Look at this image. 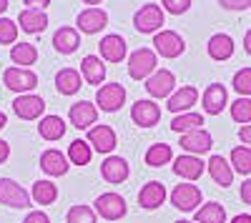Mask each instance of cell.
Listing matches in <instances>:
<instances>
[{"label": "cell", "mask_w": 251, "mask_h": 223, "mask_svg": "<svg viewBox=\"0 0 251 223\" xmlns=\"http://www.w3.org/2000/svg\"><path fill=\"white\" fill-rule=\"evenodd\" d=\"M158 58H156V50L151 48H138L128 55V75L133 80H143V78H151L158 68Z\"/></svg>", "instance_id": "cell-1"}, {"label": "cell", "mask_w": 251, "mask_h": 223, "mask_svg": "<svg viewBox=\"0 0 251 223\" xmlns=\"http://www.w3.org/2000/svg\"><path fill=\"white\" fill-rule=\"evenodd\" d=\"M163 20H166V15H163V8L161 5H156V3H146V5H141L138 10H136V15H133V25H136V30L138 33H158L161 30V25H163Z\"/></svg>", "instance_id": "cell-2"}, {"label": "cell", "mask_w": 251, "mask_h": 223, "mask_svg": "<svg viewBox=\"0 0 251 223\" xmlns=\"http://www.w3.org/2000/svg\"><path fill=\"white\" fill-rule=\"evenodd\" d=\"M201 201H203V193L199 186L194 183H178L174 191H171V203L183 211V213H191V211H199L201 208Z\"/></svg>", "instance_id": "cell-3"}, {"label": "cell", "mask_w": 251, "mask_h": 223, "mask_svg": "<svg viewBox=\"0 0 251 223\" xmlns=\"http://www.w3.org/2000/svg\"><path fill=\"white\" fill-rule=\"evenodd\" d=\"M96 213L106 221H121L126 213H128V206H126V198L121 193H100L96 198Z\"/></svg>", "instance_id": "cell-4"}, {"label": "cell", "mask_w": 251, "mask_h": 223, "mask_svg": "<svg viewBox=\"0 0 251 223\" xmlns=\"http://www.w3.org/2000/svg\"><path fill=\"white\" fill-rule=\"evenodd\" d=\"M126 103V88L121 83H106L100 86L98 93H96V106L106 113H116L121 111Z\"/></svg>", "instance_id": "cell-5"}, {"label": "cell", "mask_w": 251, "mask_h": 223, "mask_svg": "<svg viewBox=\"0 0 251 223\" xmlns=\"http://www.w3.org/2000/svg\"><path fill=\"white\" fill-rule=\"evenodd\" d=\"M3 83L13 90V93H20V95H25V93H30L35 86H38V75L33 73V70H28V68H8L5 73H3Z\"/></svg>", "instance_id": "cell-6"}, {"label": "cell", "mask_w": 251, "mask_h": 223, "mask_svg": "<svg viewBox=\"0 0 251 223\" xmlns=\"http://www.w3.org/2000/svg\"><path fill=\"white\" fill-rule=\"evenodd\" d=\"M153 45H156V55L161 58H178L186 50L183 38L176 30H158L153 35Z\"/></svg>", "instance_id": "cell-7"}, {"label": "cell", "mask_w": 251, "mask_h": 223, "mask_svg": "<svg viewBox=\"0 0 251 223\" xmlns=\"http://www.w3.org/2000/svg\"><path fill=\"white\" fill-rule=\"evenodd\" d=\"M0 203L8 208H28L30 196L23 186H18L13 178H0Z\"/></svg>", "instance_id": "cell-8"}, {"label": "cell", "mask_w": 251, "mask_h": 223, "mask_svg": "<svg viewBox=\"0 0 251 223\" xmlns=\"http://www.w3.org/2000/svg\"><path fill=\"white\" fill-rule=\"evenodd\" d=\"M106 25H108V13L100 10V8H86V10H80L78 18H75L78 33H86V35H96Z\"/></svg>", "instance_id": "cell-9"}, {"label": "cell", "mask_w": 251, "mask_h": 223, "mask_svg": "<svg viewBox=\"0 0 251 223\" xmlns=\"http://www.w3.org/2000/svg\"><path fill=\"white\" fill-rule=\"evenodd\" d=\"M176 88V75L166 68H158L151 78H146V90H149L151 98H169Z\"/></svg>", "instance_id": "cell-10"}, {"label": "cell", "mask_w": 251, "mask_h": 223, "mask_svg": "<svg viewBox=\"0 0 251 223\" xmlns=\"http://www.w3.org/2000/svg\"><path fill=\"white\" fill-rule=\"evenodd\" d=\"M178 146L188 156H203V153L211 151L214 138H211V133H208L206 128H199V131H191V133H183L181 140H178Z\"/></svg>", "instance_id": "cell-11"}, {"label": "cell", "mask_w": 251, "mask_h": 223, "mask_svg": "<svg viewBox=\"0 0 251 223\" xmlns=\"http://www.w3.org/2000/svg\"><path fill=\"white\" fill-rule=\"evenodd\" d=\"M128 173H131V166L128 160L121 158V156H106V160L100 163V176L106 183H123V180H128Z\"/></svg>", "instance_id": "cell-12"}, {"label": "cell", "mask_w": 251, "mask_h": 223, "mask_svg": "<svg viewBox=\"0 0 251 223\" xmlns=\"http://www.w3.org/2000/svg\"><path fill=\"white\" fill-rule=\"evenodd\" d=\"M13 111L18 118H23V120H35L43 115L46 111V100L40 98V95H33V93H25V95H18L13 100Z\"/></svg>", "instance_id": "cell-13"}, {"label": "cell", "mask_w": 251, "mask_h": 223, "mask_svg": "<svg viewBox=\"0 0 251 223\" xmlns=\"http://www.w3.org/2000/svg\"><path fill=\"white\" fill-rule=\"evenodd\" d=\"M199 100V90L194 86H181L176 88L171 95H169V103H166V108H169L174 115H181V113H188Z\"/></svg>", "instance_id": "cell-14"}, {"label": "cell", "mask_w": 251, "mask_h": 223, "mask_svg": "<svg viewBox=\"0 0 251 223\" xmlns=\"http://www.w3.org/2000/svg\"><path fill=\"white\" fill-rule=\"evenodd\" d=\"M68 118H71L73 128H78V131H91L93 123L98 120V108L91 103V100H78L75 106H71Z\"/></svg>", "instance_id": "cell-15"}, {"label": "cell", "mask_w": 251, "mask_h": 223, "mask_svg": "<svg viewBox=\"0 0 251 223\" xmlns=\"http://www.w3.org/2000/svg\"><path fill=\"white\" fill-rule=\"evenodd\" d=\"M131 118H133L136 126L151 128L161 120V108L156 106V100H136L131 106Z\"/></svg>", "instance_id": "cell-16"}, {"label": "cell", "mask_w": 251, "mask_h": 223, "mask_svg": "<svg viewBox=\"0 0 251 223\" xmlns=\"http://www.w3.org/2000/svg\"><path fill=\"white\" fill-rule=\"evenodd\" d=\"M68 168H71L68 156L55 151V148H48V151H43V156H40V171H43L46 176H53V178L66 176Z\"/></svg>", "instance_id": "cell-17"}, {"label": "cell", "mask_w": 251, "mask_h": 223, "mask_svg": "<svg viewBox=\"0 0 251 223\" xmlns=\"http://www.w3.org/2000/svg\"><path fill=\"white\" fill-rule=\"evenodd\" d=\"M88 143L96 153H111L118 143V138H116V131L111 126H93L88 131Z\"/></svg>", "instance_id": "cell-18"}, {"label": "cell", "mask_w": 251, "mask_h": 223, "mask_svg": "<svg viewBox=\"0 0 251 223\" xmlns=\"http://www.w3.org/2000/svg\"><path fill=\"white\" fill-rule=\"evenodd\" d=\"M100 58L108 60V63H121V60L126 58V53H128V45H126V38L118 35V33H111L100 40Z\"/></svg>", "instance_id": "cell-19"}, {"label": "cell", "mask_w": 251, "mask_h": 223, "mask_svg": "<svg viewBox=\"0 0 251 223\" xmlns=\"http://www.w3.org/2000/svg\"><path fill=\"white\" fill-rule=\"evenodd\" d=\"M53 48H55V53H60V55L75 53V50L80 48V33H78V28H73V25L58 28L55 35H53Z\"/></svg>", "instance_id": "cell-20"}, {"label": "cell", "mask_w": 251, "mask_h": 223, "mask_svg": "<svg viewBox=\"0 0 251 223\" xmlns=\"http://www.w3.org/2000/svg\"><path fill=\"white\" fill-rule=\"evenodd\" d=\"M206 168H208V176H211V180L216 186L228 188L234 183V168H231V163H228L224 156H211L208 163H206Z\"/></svg>", "instance_id": "cell-21"}, {"label": "cell", "mask_w": 251, "mask_h": 223, "mask_svg": "<svg viewBox=\"0 0 251 223\" xmlns=\"http://www.w3.org/2000/svg\"><path fill=\"white\" fill-rule=\"evenodd\" d=\"M203 111L208 115H219L226 106H228V93L221 83H211L206 90H203Z\"/></svg>", "instance_id": "cell-22"}, {"label": "cell", "mask_w": 251, "mask_h": 223, "mask_svg": "<svg viewBox=\"0 0 251 223\" xmlns=\"http://www.w3.org/2000/svg\"><path fill=\"white\" fill-rule=\"evenodd\" d=\"M203 168H206V163H203L199 156H188V153H183V156H178V158L174 160V173L181 176V178H186V180H196V178H201V176H203Z\"/></svg>", "instance_id": "cell-23"}, {"label": "cell", "mask_w": 251, "mask_h": 223, "mask_svg": "<svg viewBox=\"0 0 251 223\" xmlns=\"http://www.w3.org/2000/svg\"><path fill=\"white\" fill-rule=\"evenodd\" d=\"M166 196H169V193H166L163 183H158V180H149V183L141 188V193H138V206L146 208V211H153V208L163 206Z\"/></svg>", "instance_id": "cell-24"}, {"label": "cell", "mask_w": 251, "mask_h": 223, "mask_svg": "<svg viewBox=\"0 0 251 223\" xmlns=\"http://www.w3.org/2000/svg\"><path fill=\"white\" fill-rule=\"evenodd\" d=\"M83 88V75L75 68H60L55 73V90L60 95H75Z\"/></svg>", "instance_id": "cell-25"}, {"label": "cell", "mask_w": 251, "mask_h": 223, "mask_svg": "<svg viewBox=\"0 0 251 223\" xmlns=\"http://www.w3.org/2000/svg\"><path fill=\"white\" fill-rule=\"evenodd\" d=\"M80 75L88 86H103V80H106V66H103L100 58L86 55L80 60Z\"/></svg>", "instance_id": "cell-26"}, {"label": "cell", "mask_w": 251, "mask_h": 223, "mask_svg": "<svg viewBox=\"0 0 251 223\" xmlns=\"http://www.w3.org/2000/svg\"><path fill=\"white\" fill-rule=\"evenodd\" d=\"M208 55H211L214 60H219V63H224V60H228L234 55V38L226 35V33H216L208 38V45H206Z\"/></svg>", "instance_id": "cell-27"}, {"label": "cell", "mask_w": 251, "mask_h": 223, "mask_svg": "<svg viewBox=\"0 0 251 223\" xmlns=\"http://www.w3.org/2000/svg\"><path fill=\"white\" fill-rule=\"evenodd\" d=\"M18 25L23 28L25 33H43L48 28V15H46V10L25 8V10H20V15H18Z\"/></svg>", "instance_id": "cell-28"}, {"label": "cell", "mask_w": 251, "mask_h": 223, "mask_svg": "<svg viewBox=\"0 0 251 223\" xmlns=\"http://www.w3.org/2000/svg\"><path fill=\"white\" fill-rule=\"evenodd\" d=\"M38 133H40V138H43V140H60L63 135H66V120L58 118V115L40 118Z\"/></svg>", "instance_id": "cell-29"}, {"label": "cell", "mask_w": 251, "mask_h": 223, "mask_svg": "<svg viewBox=\"0 0 251 223\" xmlns=\"http://www.w3.org/2000/svg\"><path fill=\"white\" fill-rule=\"evenodd\" d=\"M203 126V115L201 113H194V111H188V113H181V115H174L171 120V131L174 133H191V131H199Z\"/></svg>", "instance_id": "cell-30"}, {"label": "cell", "mask_w": 251, "mask_h": 223, "mask_svg": "<svg viewBox=\"0 0 251 223\" xmlns=\"http://www.w3.org/2000/svg\"><path fill=\"white\" fill-rule=\"evenodd\" d=\"M30 196L38 206H50L58 198V186L50 183V180H35L33 188H30Z\"/></svg>", "instance_id": "cell-31"}, {"label": "cell", "mask_w": 251, "mask_h": 223, "mask_svg": "<svg viewBox=\"0 0 251 223\" xmlns=\"http://www.w3.org/2000/svg\"><path fill=\"white\" fill-rule=\"evenodd\" d=\"M68 160L73 166H88L91 163V158H93V148H91V143L88 140H73V143L68 146Z\"/></svg>", "instance_id": "cell-32"}, {"label": "cell", "mask_w": 251, "mask_h": 223, "mask_svg": "<svg viewBox=\"0 0 251 223\" xmlns=\"http://www.w3.org/2000/svg\"><path fill=\"white\" fill-rule=\"evenodd\" d=\"M196 223H226V208L216 201H208L196 211Z\"/></svg>", "instance_id": "cell-33"}, {"label": "cell", "mask_w": 251, "mask_h": 223, "mask_svg": "<svg viewBox=\"0 0 251 223\" xmlns=\"http://www.w3.org/2000/svg\"><path fill=\"white\" fill-rule=\"evenodd\" d=\"M10 60H13L18 68L33 66L35 60H38V50H35V45H30V43H15V45L10 48Z\"/></svg>", "instance_id": "cell-34"}, {"label": "cell", "mask_w": 251, "mask_h": 223, "mask_svg": "<svg viewBox=\"0 0 251 223\" xmlns=\"http://www.w3.org/2000/svg\"><path fill=\"white\" fill-rule=\"evenodd\" d=\"M171 158H174V151H171L169 143H156V146H151L149 151H146V166L161 168V166L169 163Z\"/></svg>", "instance_id": "cell-35"}, {"label": "cell", "mask_w": 251, "mask_h": 223, "mask_svg": "<svg viewBox=\"0 0 251 223\" xmlns=\"http://www.w3.org/2000/svg\"><path fill=\"white\" fill-rule=\"evenodd\" d=\"M231 168L241 176H251V148L249 146H236L231 151Z\"/></svg>", "instance_id": "cell-36"}, {"label": "cell", "mask_w": 251, "mask_h": 223, "mask_svg": "<svg viewBox=\"0 0 251 223\" xmlns=\"http://www.w3.org/2000/svg\"><path fill=\"white\" fill-rule=\"evenodd\" d=\"M231 118L241 126L251 123V98H236L231 103Z\"/></svg>", "instance_id": "cell-37"}, {"label": "cell", "mask_w": 251, "mask_h": 223, "mask_svg": "<svg viewBox=\"0 0 251 223\" xmlns=\"http://www.w3.org/2000/svg\"><path fill=\"white\" fill-rule=\"evenodd\" d=\"M234 90L241 95V98H251V68H241L234 73Z\"/></svg>", "instance_id": "cell-38"}, {"label": "cell", "mask_w": 251, "mask_h": 223, "mask_svg": "<svg viewBox=\"0 0 251 223\" xmlns=\"http://www.w3.org/2000/svg\"><path fill=\"white\" fill-rule=\"evenodd\" d=\"M68 223H98L96 221V211L91 206H73L66 216Z\"/></svg>", "instance_id": "cell-39"}, {"label": "cell", "mask_w": 251, "mask_h": 223, "mask_svg": "<svg viewBox=\"0 0 251 223\" xmlns=\"http://www.w3.org/2000/svg\"><path fill=\"white\" fill-rule=\"evenodd\" d=\"M15 38H18V25H15V20L0 18V43H3V45H10V43H15Z\"/></svg>", "instance_id": "cell-40"}, {"label": "cell", "mask_w": 251, "mask_h": 223, "mask_svg": "<svg viewBox=\"0 0 251 223\" xmlns=\"http://www.w3.org/2000/svg\"><path fill=\"white\" fill-rule=\"evenodd\" d=\"M161 5L171 15H183L188 8H191V0H161Z\"/></svg>", "instance_id": "cell-41"}, {"label": "cell", "mask_w": 251, "mask_h": 223, "mask_svg": "<svg viewBox=\"0 0 251 223\" xmlns=\"http://www.w3.org/2000/svg\"><path fill=\"white\" fill-rule=\"evenodd\" d=\"M219 5L226 8V10H236V13H241V10L251 8V0H219Z\"/></svg>", "instance_id": "cell-42"}, {"label": "cell", "mask_w": 251, "mask_h": 223, "mask_svg": "<svg viewBox=\"0 0 251 223\" xmlns=\"http://www.w3.org/2000/svg\"><path fill=\"white\" fill-rule=\"evenodd\" d=\"M23 223H50V218H48L46 211H30V213L23 218Z\"/></svg>", "instance_id": "cell-43"}, {"label": "cell", "mask_w": 251, "mask_h": 223, "mask_svg": "<svg viewBox=\"0 0 251 223\" xmlns=\"http://www.w3.org/2000/svg\"><path fill=\"white\" fill-rule=\"evenodd\" d=\"M239 196H241V201L246 206H251V178H246L244 183H241V191H239Z\"/></svg>", "instance_id": "cell-44"}, {"label": "cell", "mask_w": 251, "mask_h": 223, "mask_svg": "<svg viewBox=\"0 0 251 223\" xmlns=\"http://www.w3.org/2000/svg\"><path fill=\"white\" fill-rule=\"evenodd\" d=\"M239 140L244 146H249L251 148V123H246V126H241L239 128Z\"/></svg>", "instance_id": "cell-45"}, {"label": "cell", "mask_w": 251, "mask_h": 223, "mask_svg": "<svg viewBox=\"0 0 251 223\" xmlns=\"http://www.w3.org/2000/svg\"><path fill=\"white\" fill-rule=\"evenodd\" d=\"M23 3H25L28 8H33V10H46V8L50 5V0H23Z\"/></svg>", "instance_id": "cell-46"}, {"label": "cell", "mask_w": 251, "mask_h": 223, "mask_svg": "<svg viewBox=\"0 0 251 223\" xmlns=\"http://www.w3.org/2000/svg\"><path fill=\"white\" fill-rule=\"evenodd\" d=\"M8 158H10V146H8V140L0 138V163H5Z\"/></svg>", "instance_id": "cell-47"}, {"label": "cell", "mask_w": 251, "mask_h": 223, "mask_svg": "<svg viewBox=\"0 0 251 223\" xmlns=\"http://www.w3.org/2000/svg\"><path fill=\"white\" fill-rule=\"evenodd\" d=\"M231 223H251V216L249 213H239V216L231 218Z\"/></svg>", "instance_id": "cell-48"}, {"label": "cell", "mask_w": 251, "mask_h": 223, "mask_svg": "<svg viewBox=\"0 0 251 223\" xmlns=\"http://www.w3.org/2000/svg\"><path fill=\"white\" fill-rule=\"evenodd\" d=\"M244 50L251 55V28L246 30V35H244Z\"/></svg>", "instance_id": "cell-49"}, {"label": "cell", "mask_w": 251, "mask_h": 223, "mask_svg": "<svg viewBox=\"0 0 251 223\" xmlns=\"http://www.w3.org/2000/svg\"><path fill=\"white\" fill-rule=\"evenodd\" d=\"M5 123H8V115H5L3 111H0V131H3V128H5Z\"/></svg>", "instance_id": "cell-50"}, {"label": "cell", "mask_w": 251, "mask_h": 223, "mask_svg": "<svg viewBox=\"0 0 251 223\" xmlns=\"http://www.w3.org/2000/svg\"><path fill=\"white\" fill-rule=\"evenodd\" d=\"M80 3H86V5H91V8H96L98 3H103V0H80Z\"/></svg>", "instance_id": "cell-51"}, {"label": "cell", "mask_w": 251, "mask_h": 223, "mask_svg": "<svg viewBox=\"0 0 251 223\" xmlns=\"http://www.w3.org/2000/svg\"><path fill=\"white\" fill-rule=\"evenodd\" d=\"M8 10V0H0V15H3Z\"/></svg>", "instance_id": "cell-52"}, {"label": "cell", "mask_w": 251, "mask_h": 223, "mask_svg": "<svg viewBox=\"0 0 251 223\" xmlns=\"http://www.w3.org/2000/svg\"><path fill=\"white\" fill-rule=\"evenodd\" d=\"M176 223H196V221H176Z\"/></svg>", "instance_id": "cell-53"}]
</instances>
